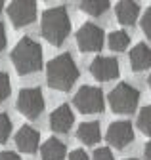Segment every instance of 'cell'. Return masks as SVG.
Instances as JSON below:
<instances>
[{
    "instance_id": "obj_1",
    "label": "cell",
    "mask_w": 151,
    "mask_h": 160,
    "mask_svg": "<svg viewBox=\"0 0 151 160\" xmlns=\"http://www.w3.org/2000/svg\"><path fill=\"white\" fill-rule=\"evenodd\" d=\"M79 67L75 63V59L71 53H60L58 57H54L46 67V78L48 84L54 90L67 92L75 86V82L79 80Z\"/></svg>"
},
{
    "instance_id": "obj_2",
    "label": "cell",
    "mask_w": 151,
    "mask_h": 160,
    "mask_svg": "<svg viewBox=\"0 0 151 160\" xmlns=\"http://www.w3.org/2000/svg\"><path fill=\"white\" fill-rule=\"evenodd\" d=\"M42 36L54 46H61L71 32V19L63 6L48 8L40 19Z\"/></svg>"
},
{
    "instance_id": "obj_3",
    "label": "cell",
    "mask_w": 151,
    "mask_h": 160,
    "mask_svg": "<svg viewBox=\"0 0 151 160\" xmlns=\"http://www.w3.org/2000/svg\"><path fill=\"white\" fill-rule=\"evenodd\" d=\"M12 63L19 74H31L42 69V48L36 40L23 36L12 50Z\"/></svg>"
},
{
    "instance_id": "obj_4",
    "label": "cell",
    "mask_w": 151,
    "mask_h": 160,
    "mask_svg": "<svg viewBox=\"0 0 151 160\" xmlns=\"http://www.w3.org/2000/svg\"><path fill=\"white\" fill-rule=\"evenodd\" d=\"M138 101H140V92L126 82L115 86L113 92L109 93V105H111L113 112H117V114L134 112L138 107Z\"/></svg>"
},
{
    "instance_id": "obj_5",
    "label": "cell",
    "mask_w": 151,
    "mask_h": 160,
    "mask_svg": "<svg viewBox=\"0 0 151 160\" xmlns=\"http://www.w3.org/2000/svg\"><path fill=\"white\" fill-rule=\"evenodd\" d=\"M17 109L31 120H36L44 111V95L40 88H23L17 95Z\"/></svg>"
},
{
    "instance_id": "obj_6",
    "label": "cell",
    "mask_w": 151,
    "mask_h": 160,
    "mask_svg": "<svg viewBox=\"0 0 151 160\" xmlns=\"http://www.w3.org/2000/svg\"><path fill=\"white\" fill-rule=\"evenodd\" d=\"M75 105L77 109L84 114H96L102 112L105 107V99H103V92L100 88L94 86H82L77 95H75Z\"/></svg>"
},
{
    "instance_id": "obj_7",
    "label": "cell",
    "mask_w": 151,
    "mask_h": 160,
    "mask_svg": "<svg viewBox=\"0 0 151 160\" xmlns=\"http://www.w3.org/2000/svg\"><path fill=\"white\" fill-rule=\"evenodd\" d=\"M77 44L81 52H100L103 46V31L94 23H84L77 32Z\"/></svg>"
},
{
    "instance_id": "obj_8",
    "label": "cell",
    "mask_w": 151,
    "mask_h": 160,
    "mask_svg": "<svg viewBox=\"0 0 151 160\" xmlns=\"http://www.w3.org/2000/svg\"><path fill=\"white\" fill-rule=\"evenodd\" d=\"M34 15H36V2H33V0H15L8 6V17L17 29L33 23Z\"/></svg>"
},
{
    "instance_id": "obj_9",
    "label": "cell",
    "mask_w": 151,
    "mask_h": 160,
    "mask_svg": "<svg viewBox=\"0 0 151 160\" xmlns=\"http://www.w3.org/2000/svg\"><path fill=\"white\" fill-rule=\"evenodd\" d=\"M107 141L115 149H126L132 141H134V130H132L130 122H113L107 130Z\"/></svg>"
},
{
    "instance_id": "obj_10",
    "label": "cell",
    "mask_w": 151,
    "mask_h": 160,
    "mask_svg": "<svg viewBox=\"0 0 151 160\" xmlns=\"http://www.w3.org/2000/svg\"><path fill=\"white\" fill-rule=\"evenodd\" d=\"M90 72L94 78L102 80V82H105V80H113L119 76V61L115 57H96L94 61L90 63Z\"/></svg>"
},
{
    "instance_id": "obj_11",
    "label": "cell",
    "mask_w": 151,
    "mask_h": 160,
    "mask_svg": "<svg viewBox=\"0 0 151 160\" xmlns=\"http://www.w3.org/2000/svg\"><path fill=\"white\" fill-rule=\"evenodd\" d=\"M73 124H75V114L69 105H60L50 114V126L58 133H67Z\"/></svg>"
},
{
    "instance_id": "obj_12",
    "label": "cell",
    "mask_w": 151,
    "mask_h": 160,
    "mask_svg": "<svg viewBox=\"0 0 151 160\" xmlns=\"http://www.w3.org/2000/svg\"><path fill=\"white\" fill-rule=\"evenodd\" d=\"M39 143H40V133L33 126H23L15 135V145L21 152H27V154L34 152L39 149Z\"/></svg>"
},
{
    "instance_id": "obj_13",
    "label": "cell",
    "mask_w": 151,
    "mask_h": 160,
    "mask_svg": "<svg viewBox=\"0 0 151 160\" xmlns=\"http://www.w3.org/2000/svg\"><path fill=\"white\" fill-rule=\"evenodd\" d=\"M130 67L134 72H142L151 67V48L147 44L140 42L130 50Z\"/></svg>"
},
{
    "instance_id": "obj_14",
    "label": "cell",
    "mask_w": 151,
    "mask_h": 160,
    "mask_svg": "<svg viewBox=\"0 0 151 160\" xmlns=\"http://www.w3.org/2000/svg\"><path fill=\"white\" fill-rule=\"evenodd\" d=\"M115 13H117L119 23H122V25H134L138 15H140V4L138 2H132V0H122V2H117Z\"/></svg>"
},
{
    "instance_id": "obj_15",
    "label": "cell",
    "mask_w": 151,
    "mask_h": 160,
    "mask_svg": "<svg viewBox=\"0 0 151 160\" xmlns=\"http://www.w3.org/2000/svg\"><path fill=\"white\" fill-rule=\"evenodd\" d=\"M65 145L55 137H50L48 141H44V145L40 147V156L42 160H63L65 158Z\"/></svg>"
},
{
    "instance_id": "obj_16",
    "label": "cell",
    "mask_w": 151,
    "mask_h": 160,
    "mask_svg": "<svg viewBox=\"0 0 151 160\" xmlns=\"http://www.w3.org/2000/svg\"><path fill=\"white\" fill-rule=\"evenodd\" d=\"M77 137L84 145H94L100 141L102 132H100V124L98 122H82L77 130Z\"/></svg>"
},
{
    "instance_id": "obj_17",
    "label": "cell",
    "mask_w": 151,
    "mask_h": 160,
    "mask_svg": "<svg viewBox=\"0 0 151 160\" xmlns=\"http://www.w3.org/2000/svg\"><path fill=\"white\" fill-rule=\"evenodd\" d=\"M79 8L92 17H100L109 10V2L107 0H82L79 2Z\"/></svg>"
},
{
    "instance_id": "obj_18",
    "label": "cell",
    "mask_w": 151,
    "mask_h": 160,
    "mask_svg": "<svg viewBox=\"0 0 151 160\" xmlns=\"http://www.w3.org/2000/svg\"><path fill=\"white\" fill-rule=\"evenodd\" d=\"M130 44V34L126 31H113L109 34V48L115 52H124Z\"/></svg>"
},
{
    "instance_id": "obj_19",
    "label": "cell",
    "mask_w": 151,
    "mask_h": 160,
    "mask_svg": "<svg viewBox=\"0 0 151 160\" xmlns=\"http://www.w3.org/2000/svg\"><path fill=\"white\" fill-rule=\"evenodd\" d=\"M138 126L142 130V133L145 135H151V105L143 107L140 111V116H138Z\"/></svg>"
},
{
    "instance_id": "obj_20",
    "label": "cell",
    "mask_w": 151,
    "mask_h": 160,
    "mask_svg": "<svg viewBox=\"0 0 151 160\" xmlns=\"http://www.w3.org/2000/svg\"><path fill=\"white\" fill-rule=\"evenodd\" d=\"M12 133V120L6 112H0V143H6Z\"/></svg>"
},
{
    "instance_id": "obj_21",
    "label": "cell",
    "mask_w": 151,
    "mask_h": 160,
    "mask_svg": "<svg viewBox=\"0 0 151 160\" xmlns=\"http://www.w3.org/2000/svg\"><path fill=\"white\" fill-rule=\"evenodd\" d=\"M12 92V84H10V76L6 72L0 71V103H4L6 99L10 97Z\"/></svg>"
},
{
    "instance_id": "obj_22",
    "label": "cell",
    "mask_w": 151,
    "mask_h": 160,
    "mask_svg": "<svg viewBox=\"0 0 151 160\" xmlns=\"http://www.w3.org/2000/svg\"><path fill=\"white\" fill-rule=\"evenodd\" d=\"M142 31L145 32L147 38H151V8L145 10V13L142 17Z\"/></svg>"
},
{
    "instance_id": "obj_23",
    "label": "cell",
    "mask_w": 151,
    "mask_h": 160,
    "mask_svg": "<svg viewBox=\"0 0 151 160\" xmlns=\"http://www.w3.org/2000/svg\"><path fill=\"white\" fill-rule=\"evenodd\" d=\"M94 160H113V152L107 147H102L98 151H94Z\"/></svg>"
},
{
    "instance_id": "obj_24",
    "label": "cell",
    "mask_w": 151,
    "mask_h": 160,
    "mask_svg": "<svg viewBox=\"0 0 151 160\" xmlns=\"http://www.w3.org/2000/svg\"><path fill=\"white\" fill-rule=\"evenodd\" d=\"M69 160H88V154H86V151H82V149H75V151H71Z\"/></svg>"
},
{
    "instance_id": "obj_25",
    "label": "cell",
    "mask_w": 151,
    "mask_h": 160,
    "mask_svg": "<svg viewBox=\"0 0 151 160\" xmlns=\"http://www.w3.org/2000/svg\"><path fill=\"white\" fill-rule=\"evenodd\" d=\"M0 160H21V158L12 151H4V152H0Z\"/></svg>"
},
{
    "instance_id": "obj_26",
    "label": "cell",
    "mask_w": 151,
    "mask_h": 160,
    "mask_svg": "<svg viewBox=\"0 0 151 160\" xmlns=\"http://www.w3.org/2000/svg\"><path fill=\"white\" fill-rule=\"evenodd\" d=\"M4 48H6V29H4L2 23H0V52Z\"/></svg>"
},
{
    "instance_id": "obj_27",
    "label": "cell",
    "mask_w": 151,
    "mask_h": 160,
    "mask_svg": "<svg viewBox=\"0 0 151 160\" xmlns=\"http://www.w3.org/2000/svg\"><path fill=\"white\" fill-rule=\"evenodd\" d=\"M143 158L145 160H151V141L143 147Z\"/></svg>"
},
{
    "instance_id": "obj_28",
    "label": "cell",
    "mask_w": 151,
    "mask_h": 160,
    "mask_svg": "<svg viewBox=\"0 0 151 160\" xmlns=\"http://www.w3.org/2000/svg\"><path fill=\"white\" fill-rule=\"evenodd\" d=\"M147 82H149V88H151V74H149V78H147Z\"/></svg>"
},
{
    "instance_id": "obj_29",
    "label": "cell",
    "mask_w": 151,
    "mask_h": 160,
    "mask_svg": "<svg viewBox=\"0 0 151 160\" xmlns=\"http://www.w3.org/2000/svg\"><path fill=\"white\" fill-rule=\"evenodd\" d=\"M2 8H4V4H2V0H0V12H2Z\"/></svg>"
},
{
    "instance_id": "obj_30",
    "label": "cell",
    "mask_w": 151,
    "mask_h": 160,
    "mask_svg": "<svg viewBox=\"0 0 151 160\" xmlns=\"http://www.w3.org/2000/svg\"><path fill=\"white\" fill-rule=\"evenodd\" d=\"M126 160H136V158H126Z\"/></svg>"
}]
</instances>
